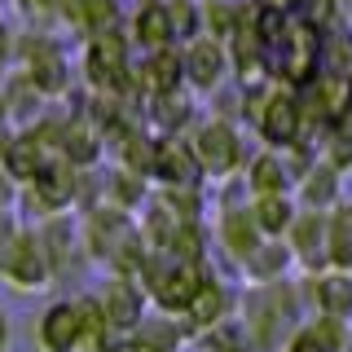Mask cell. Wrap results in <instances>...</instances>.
<instances>
[{"instance_id": "cb8c5ba5", "label": "cell", "mask_w": 352, "mask_h": 352, "mask_svg": "<svg viewBox=\"0 0 352 352\" xmlns=\"http://www.w3.org/2000/svg\"><path fill=\"white\" fill-rule=\"evenodd\" d=\"M22 198V185L14 181V172L0 163V212H14V203Z\"/></svg>"}, {"instance_id": "8fae6325", "label": "cell", "mask_w": 352, "mask_h": 352, "mask_svg": "<svg viewBox=\"0 0 352 352\" xmlns=\"http://www.w3.org/2000/svg\"><path fill=\"white\" fill-rule=\"evenodd\" d=\"M132 84L141 88L146 97H163V93H176L185 88V62H181V44L172 49H154L146 53L137 66H132Z\"/></svg>"}, {"instance_id": "7c38bea8", "label": "cell", "mask_w": 352, "mask_h": 352, "mask_svg": "<svg viewBox=\"0 0 352 352\" xmlns=\"http://www.w3.org/2000/svg\"><path fill=\"white\" fill-rule=\"evenodd\" d=\"M286 242H291L295 264H300L304 273H322V269H330V260H326V212L300 207L295 225L286 229Z\"/></svg>"}, {"instance_id": "603a6c76", "label": "cell", "mask_w": 352, "mask_h": 352, "mask_svg": "<svg viewBox=\"0 0 352 352\" xmlns=\"http://www.w3.org/2000/svg\"><path fill=\"white\" fill-rule=\"evenodd\" d=\"M14 9L27 22H53V18H62V9H66V0H14Z\"/></svg>"}, {"instance_id": "52a82bcc", "label": "cell", "mask_w": 352, "mask_h": 352, "mask_svg": "<svg viewBox=\"0 0 352 352\" xmlns=\"http://www.w3.org/2000/svg\"><path fill=\"white\" fill-rule=\"evenodd\" d=\"M216 242H220V251L229 256L234 269H242V264L251 260V251L264 242V229L256 225V212H251V198H242V203H220Z\"/></svg>"}, {"instance_id": "484cf974", "label": "cell", "mask_w": 352, "mask_h": 352, "mask_svg": "<svg viewBox=\"0 0 352 352\" xmlns=\"http://www.w3.org/2000/svg\"><path fill=\"white\" fill-rule=\"evenodd\" d=\"M14 339H18V326H14V313L0 304V352H14Z\"/></svg>"}, {"instance_id": "2e32d148", "label": "cell", "mask_w": 352, "mask_h": 352, "mask_svg": "<svg viewBox=\"0 0 352 352\" xmlns=\"http://www.w3.org/2000/svg\"><path fill=\"white\" fill-rule=\"evenodd\" d=\"M295 198L300 207H313V212H330L335 203H344V172L330 168L326 159H317L300 181H295Z\"/></svg>"}, {"instance_id": "3957f363", "label": "cell", "mask_w": 352, "mask_h": 352, "mask_svg": "<svg viewBox=\"0 0 352 352\" xmlns=\"http://www.w3.org/2000/svg\"><path fill=\"white\" fill-rule=\"evenodd\" d=\"M190 141H194V154H198V163H203V172L212 176V181H234V176H242V168H247V159H251L238 119L216 115V110L203 115L190 128Z\"/></svg>"}, {"instance_id": "ac0fdd59", "label": "cell", "mask_w": 352, "mask_h": 352, "mask_svg": "<svg viewBox=\"0 0 352 352\" xmlns=\"http://www.w3.org/2000/svg\"><path fill=\"white\" fill-rule=\"evenodd\" d=\"M62 18L75 22L80 36H102V31H115L124 22V5L119 0H66Z\"/></svg>"}, {"instance_id": "f1b7e54d", "label": "cell", "mask_w": 352, "mask_h": 352, "mask_svg": "<svg viewBox=\"0 0 352 352\" xmlns=\"http://www.w3.org/2000/svg\"><path fill=\"white\" fill-rule=\"evenodd\" d=\"M203 352H216V348H203Z\"/></svg>"}, {"instance_id": "277c9868", "label": "cell", "mask_w": 352, "mask_h": 352, "mask_svg": "<svg viewBox=\"0 0 352 352\" xmlns=\"http://www.w3.org/2000/svg\"><path fill=\"white\" fill-rule=\"evenodd\" d=\"M0 282L14 295H40L58 282L53 278V264H49V251H44V238H40V225L18 229V238L9 242L5 260H0Z\"/></svg>"}, {"instance_id": "4fadbf2b", "label": "cell", "mask_w": 352, "mask_h": 352, "mask_svg": "<svg viewBox=\"0 0 352 352\" xmlns=\"http://www.w3.org/2000/svg\"><path fill=\"white\" fill-rule=\"evenodd\" d=\"M185 344H194L190 330L176 313H146L137 326H132L128 352H185Z\"/></svg>"}, {"instance_id": "9a60e30c", "label": "cell", "mask_w": 352, "mask_h": 352, "mask_svg": "<svg viewBox=\"0 0 352 352\" xmlns=\"http://www.w3.org/2000/svg\"><path fill=\"white\" fill-rule=\"evenodd\" d=\"M128 40L137 44L141 53L172 49V44H176V31H172V9H168V0H141L137 14H132Z\"/></svg>"}, {"instance_id": "6da1fadb", "label": "cell", "mask_w": 352, "mask_h": 352, "mask_svg": "<svg viewBox=\"0 0 352 352\" xmlns=\"http://www.w3.org/2000/svg\"><path fill=\"white\" fill-rule=\"evenodd\" d=\"M238 322L247 330L251 352H282L291 335L308 322V295L304 278H278V282H247L238 300Z\"/></svg>"}, {"instance_id": "d6986e66", "label": "cell", "mask_w": 352, "mask_h": 352, "mask_svg": "<svg viewBox=\"0 0 352 352\" xmlns=\"http://www.w3.org/2000/svg\"><path fill=\"white\" fill-rule=\"evenodd\" d=\"M251 212H256V225L264 229V238H286V229L300 216V198L295 190L286 194H256L251 198Z\"/></svg>"}, {"instance_id": "7402d4cb", "label": "cell", "mask_w": 352, "mask_h": 352, "mask_svg": "<svg viewBox=\"0 0 352 352\" xmlns=\"http://www.w3.org/2000/svg\"><path fill=\"white\" fill-rule=\"evenodd\" d=\"M317 150H322V159L330 163V168L339 172H352V119H344V124H330L322 137H317Z\"/></svg>"}, {"instance_id": "7a4b0ae2", "label": "cell", "mask_w": 352, "mask_h": 352, "mask_svg": "<svg viewBox=\"0 0 352 352\" xmlns=\"http://www.w3.org/2000/svg\"><path fill=\"white\" fill-rule=\"evenodd\" d=\"M106 326L97 295H58L31 317V352H88Z\"/></svg>"}, {"instance_id": "e0dca14e", "label": "cell", "mask_w": 352, "mask_h": 352, "mask_svg": "<svg viewBox=\"0 0 352 352\" xmlns=\"http://www.w3.org/2000/svg\"><path fill=\"white\" fill-rule=\"evenodd\" d=\"M291 269H300V264H295L291 242H286V238H264L238 273L247 282H278V278H291Z\"/></svg>"}, {"instance_id": "5b68a950", "label": "cell", "mask_w": 352, "mask_h": 352, "mask_svg": "<svg viewBox=\"0 0 352 352\" xmlns=\"http://www.w3.org/2000/svg\"><path fill=\"white\" fill-rule=\"evenodd\" d=\"M181 62H185V88L194 93H220L229 84V71H234V58H229V44L216 36H198L190 44H181Z\"/></svg>"}, {"instance_id": "ba28073f", "label": "cell", "mask_w": 352, "mask_h": 352, "mask_svg": "<svg viewBox=\"0 0 352 352\" xmlns=\"http://www.w3.org/2000/svg\"><path fill=\"white\" fill-rule=\"evenodd\" d=\"M97 304H102V313H106V322L110 326H124V330H132L141 322V317L150 313V291L141 286V278L137 273H115L110 269V278L97 286Z\"/></svg>"}, {"instance_id": "83f0119b", "label": "cell", "mask_w": 352, "mask_h": 352, "mask_svg": "<svg viewBox=\"0 0 352 352\" xmlns=\"http://www.w3.org/2000/svg\"><path fill=\"white\" fill-rule=\"evenodd\" d=\"M9 58V31H5V22H0V62Z\"/></svg>"}, {"instance_id": "d4e9b609", "label": "cell", "mask_w": 352, "mask_h": 352, "mask_svg": "<svg viewBox=\"0 0 352 352\" xmlns=\"http://www.w3.org/2000/svg\"><path fill=\"white\" fill-rule=\"evenodd\" d=\"M18 229H22V220L14 212H0V260H5V251H9V242L18 238Z\"/></svg>"}, {"instance_id": "ffe728a7", "label": "cell", "mask_w": 352, "mask_h": 352, "mask_svg": "<svg viewBox=\"0 0 352 352\" xmlns=\"http://www.w3.org/2000/svg\"><path fill=\"white\" fill-rule=\"evenodd\" d=\"M326 260L330 269L352 273V203H335L326 212Z\"/></svg>"}, {"instance_id": "4316f807", "label": "cell", "mask_w": 352, "mask_h": 352, "mask_svg": "<svg viewBox=\"0 0 352 352\" xmlns=\"http://www.w3.org/2000/svg\"><path fill=\"white\" fill-rule=\"evenodd\" d=\"M9 119H14V115H9V97L0 93V141H5V128H9Z\"/></svg>"}, {"instance_id": "30bf717a", "label": "cell", "mask_w": 352, "mask_h": 352, "mask_svg": "<svg viewBox=\"0 0 352 352\" xmlns=\"http://www.w3.org/2000/svg\"><path fill=\"white\" fill-rule=\"evenodd\" d=\"M304 295H308V317L326 313V317L352 322V273H344V269L304 273Z\"/></svg>"}, {"instance_id": "9c48e42d", "label": "cell", "mask_w": 352, "mask_h": 352, "mask_svg": "<svg viewBox=\"0 0 352 352\" xmlns=\"http://www.w3.org/2000/svg\"><path fill=\"white\" fill-rule=\"evenodd\" d=\"M238 300H242V291H234L229 282H220L216 273L203 282V291L190 300V308L185 313H176L185 322V330H190V339H198V335H207L212 326H220V322H229V317H238Z\"/></svg>"}, {"instance_id": "5bb4252c", "label": "cell", "mask_w": 352, "mask_h": 352, "mask_svg": "<svg viewBox=\"0 0 352 352\" xmlns=\"http://www.w3.org/2000/svg\"><path fill=\"white\" fill-rule=\"evenodd\" d=\"M242 190H247V198L295 190V172H291V163H286V150L264 146V150L251 154L247 168H242Z\"/></svg>"}, {"instance_id": "8992f818", "label": "cell", "mask_w": 352, "mask_h": 352, "mask_svg": "<svg viewBox=\"0 0 352 352\" xmlns=\"http://www.w3.org/2000/svg\"><path fill=\"white\" fill-rule=\"evenodd\" d=\"M150 176L159 181V190H176V185H203V181H207L203 163H198V154H194L190 132H159Z\"/></svg>"}, {"instance_id": "44dd1931", "label": "cell", "mask_w": 352, "mask_h": 352, "mask_svg": "<svg viewBox=\"0 0 352 352\" xmlns=\"http://www.w3.org/2000/svg\"><path fill=\"white\" fill-rule=\"evenodd\" d=\"M150 119L159 124V132H185V128L198 124V110L190 102V93H185V88H176V93L150 97Z\"/></svg>"}]
</instances>
